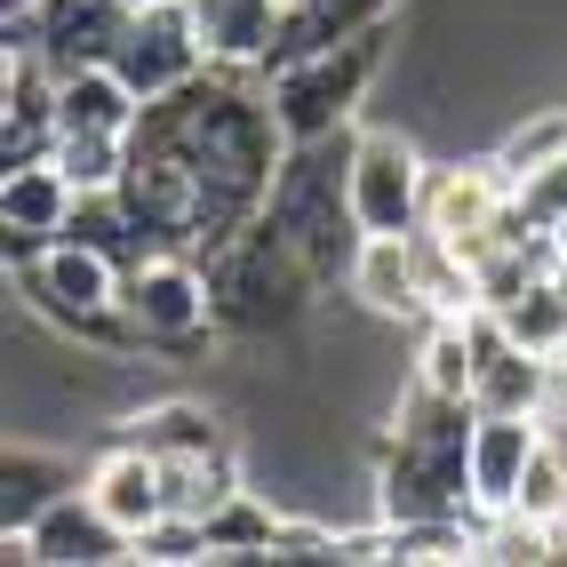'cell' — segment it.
<instances>
[{"label": "cell", "instance_id": "cell-1", "mask_svg": "<svg viewBox=\"0 0 567 567\" xmlns=\"http://www.w3.org/2000/svg\"><path fill=\"white\" fill-rule=\"evenodd\" d=\"M280 144L288 136L272 121V96L256 104L224 81H184L128 128L121 200L153 240H233L272 193Z\"/></svg>", "mask_w": 567, "mask_h": 567}, {"label": "cell", "instance_id": "cell-2", "mask_svg": "<svg viewBox=\"0 0 567 567\" xmlns=\"http://www.w3.org/2000/svg\"><path fill=\"white\" fill-rule=\"evenodd\" d=\"M472 400H447L432 384H415L400 400V432L384 447V472H375V504L384 519H472Z\"/></svg>", "mask_w": 567, "mask_h": 567}, {"label": "cell", "instance_id": "cell-3", "mask_svg": "<svg viewBox=\"0 0 567 567\" xmlns=\"http://www.w3.org/2000/svg\"><path fill=\"white\" fill-rule=\"evenodd\" d=\"M384 41H392V17H375L360 32H344V41H328V49H305L280 81H272V121L288 144H320L336 136L360 112L368 81H375V64H384Z\"/></svg>", "mask_w": 567, "mask_h": 567}, {"label": "cell", "instance_id": "cell-4", "mask_svg": "<svg viewBox=\"0 0 567 567\" xmlns=\"http://www.w3.org/2000/svg\"><path fill=\"white\" fill-rule=\"evenodd\" d=\"M32 296L41 312L72 336H121V264L104 248H81V240H49L41 264H32Z\"/></svg>", "mask_w": 567, "mask_h": 567}, {"label": "cell", "instance_id": "cell-5", "mask_svg": "<svg viewBox=\"0 0 567 567\" xmlns=\"http://www.w3.org/2000/svg\"><path fill=\"white\" fill-rule=\"evenodd\" d=\"M424 193L432 176L400 136H360L344 168V216L360 233H424Z\"/></svg>", "mask_w": 567, "mask_h": 567}, {"label": "cell", "instance_id": "cell-6", "mask_svg": "<svg viewBox=\"0 0 567 567\" xmlns=\"http://www.w3.org/2000/svg\"><path fill=\"white\" fill-rule=\"evenodd\" d=\"M472 344H480L472 408H480V415H544V424H551V400H559V368H567V360L527 352L496 312H472Z\"/></svg>", "mask_w": 567, "mask_h": 567}, {"label": "cell", "instance_id": "cell-7", "mask_svg": "<svg viewBox=\"0 0 567 567\" xmlns=\"http://www.w3.org/2000/svg\"><path fill=\"white\" fill-rule=\"evenodd\" d=\"M112 72H121L144 104H161L184 81H200L208 49H200V32H193V9H184V0H168V9H136L128 32H121V49H112Z\"/></svg>", "mask_w": 567, "mask_h": 567}, {"label": "cell", "instance_id": "cell-8", "mask_svg": "<svg viewBox=\"0 0 567 567\" xmlns=\"http://www.w3.org/2000/svg\"><path fill=\"white\" fill-rule=\"evenodd\" d=\"M512 208V176L504 161H464V168H440L432 176V193H424V233L447 240V248H464L480 264L487 233H496V216Z\"/></svg>", "mask_w": 567, "mask_h": 567}, {"label": "cell", "instance_id": "cell-9", "mask_svg": "<svg viewBox=\"0 0 567 567\" xmlns=\"http://www.w3.org/2000/svg\"><path fill=\"white\" fill-rule=\"evenodd\" d=\"M208 280L176 256H136L121 272V312L136 336H200L208 328Z\"/></svg>", "mask_w": 567, "mask_h": 567}, {"label": "cell", "instance_id": "cell-10", "mask_svg": "<svg viewBox=\"0 0 567 567\" xmlns=\"http://www.w3.org/2000/svg\"><path fill=\"white\" fill-rule=\"evenodd\" d=\"M24 544H32V559H49V567H96V559H136V536L121 519H112L89 487L81 496H56L41 519L24 527Z\"/></svg>", "mask_w": 567, "mask_h": 567}, {"label": "cell", "instance_id": "cell-11", "mask_svg": "<svg viewBox=\"0 0 567 567\" xmlns=\"http://www.w3.org/2000/svg\"><path fill=\"white\" fill-rule=\"evenodd\" d=\"M128 17H136L128 0H41V41H32V56H41L56 81L81 72V64H112Z\"/></svg>", "mask_w": 567, "mask_h": 567}, {"label": "cell", "instance_id": "cell-12", "mask_svg": "<svg viewBox=\"0 0 567 567\" xmlns=\"http://www.w3.org/2000/svg\"><path fill=\"white\" fill-rule=\"evenodd\" d=\"M193 9V32H200V49L208 64H264L280 49V32H288V0H184Z\"/></svg>", "mask_w": 567, "mask_h": 567}, {"label": "cell", "instance_id": "cell-13", "mask_svg": "<svg viewBox=\"0 0 567 567\" xmlns=\"http://www.w3.org/2000/svg\"><path fill=\"white\" fill-rule=\"evenodd\" d=\"M544 447V415H480L472 424V496L480 512H512L527 456Z\"/></svg>", "mask_w": 567, "mask_h": 567}, {"label": "cell", "instance_id": "cell-14", "mask_svg": "<svg viewBox=\"0 0 567 567\" xmlns=\"http://www.w3.org/2000/svg\"><path fill=\"white\" fill-rule=\"evenodd\" d=\"M352 296L368 312H424V256H415V233H360V256H352Z\"/></svg>", "mask_w": 567, "mask_h": 567}, {"label": "cell", "instance_id": "cell-15", "mask_svg": "<svg viewBox=\"0 0 567 567\" xmlns=\"http://www.w3.org/2000/svg\"><path fill=\"white\" fill-rule=\"evenodd\" d=\"M81 487H89V496H96L112 519H121V527H128V536H144V527H153V519L168 512L161 456H153V447H136V440H121L112 456H96V472H89Z\"/></svg>", "mask_w": 567, "mask_h": 567}, {"label": "cell", "instance_id": "cell-16", "mask_svg": "<svg viewBox=\"0 0 567 567\" xmlns=\"http://www.w3.org/2000/svg\"><path fill=\"white\" fill-rule=\"evenodd\" d=\"M72 200H81V184H72L56 161H24V168H9V184H0V224H9L17 240H64Z\"/></svg>", "mask_w": 567, "mask_h": 567}, {"label": "cell", "instance_id": "cell-17", "mask_svg": "<svg viewBox=\"0 0 567 567\" xmlns=\"http://www.w3.org/2000/svg\"><path fill=\"white\" fill-rule=\"evenodd\" d=\"M280 544H288V519L264 512L248 487L208 512V559H280Z\"/></svg>", "mask_w": 567, "mask_h": 567}, {"label": "cell", "instance_id": "cell-18", "mask_svg": "<svg viewBox=\"0 0 567 567\" xmlns=\"http://www.w3.org/2000/svg\"><path fill=\"white\" fill-rule=\"evenodd\" d=\"M136 447H153V456H208V447H224L216 432V415L193 408V400H161V408H144L136 424H128Z\"/></svg>", "mask_w": 567, "mask_h": 567}, {"label": "cell", "instance_id": "cell-19", "mask_svg": "<svg viewBox=\"0 0 567 567\" xmlns=\"http://www.w3.org/2000/svg\"><path fill=\"white\" fill-rule=\"evenodd\" d=\"M496 320L519 336L527 352H544V360H567V296H559V280H551V272H536V280H527V288L512 296V305L496 312Z\"/></svg>", "mask_w": 567, "mask_h": 567}, {"label": "cell", "instance_id": "cell-20", "mask_svg": "<svg viewBox=\"0 0 567 567\" xmlns=\"http://www.w3.org/2000/svg\"><path fill=\"white\" fill-rule=\"evenodd\" d=\"M472 368H480L472 320H432L424 328V352H415V384H432L447 400H472Z\"/></svg>", "mask_w": 567, "mask_h": 567}, {"label": "cell", "instance_id": "cell-21", "mask_svg": "<svg viewBox=\"0 0 567 567\" xmlns=\"http://www.w3.org/2000/svg\"><path fill=\"white\" fill-rule=\"evenodd\" d=\"M81 193H112V184L128 176V136H104V128H64L56 153H49Z\"/></svg>", "mask_w": 567, "mask_h": 567}, {"label": "cell", "instance_id": "cell-22", "mask_svg": "<svg viewBox=\"0 0 567 567\" xmlns=\"http://www.w3.org/2000/svg\"><path fill=\"white\" fill-rule=\"evenodd\" d=\"M0 480H9V527H32V519L56 504L49 480H72V472L56 456H41V447H9V472H0Z\"/></svg>", "mask_w": 567, "mask_h": 567}, {"label": "cell", "instance_id": "cell-23", "mask_svg": "<svg viewBox=\"0 0 567 567\" xmlns=\"http://www.w3.org/2000/svg\"><path fill=\"white\" fill-rule=\"evenodd\" d=\"M512 512H527V519H567V447L544 432V447L527 456V472H519V496H512Z\"/></svg>", "mask_w": 567, "mask_h": 567}, {"label": "cell", "instance_id": "cell-24", "mask_svg": "<svg viewBox=\"0 0 567 567\" xmlns=\"http://www.w3.org/2000/svg\"><path fill=\"white\" fill-rule=\"evenodd\" d=\"M567 153V112H544V121H519L504 144H496V161H504V176L519 184V176H536V168H551Z\"/></svg>", "mask_w": 567, "mask_h": 567}, {"label": "cell", "instance_id": "cell-25", "mask_svg": "<svg viewBox=\"0 0 567 567\" xmlns=\"http://www.w3.org/2000/svg\"><path fill=\"white\" fill-rule=\"evenodd\" d=\"M512 200H519V216L551 240V224L567 216V153H559L551 168H536V176H519V184H512Z\"/></svg>", "mask_w": 567, "mask_h": 567}, {"label": "cell", "instance_id": "cell-26", "mask_svg": "<svg viewBox=\"0 0 567 567\" xmlns=\"http://www.w3.org/2000/svg\"><path fill=\"white\" fill-rule=\"evenodd\" d=\"M551 256H567V216H559V224H551Z\"/></svg>", "mask_w": 567, "mask_h": 567}, {"label": "cell", "instance_id": "cell-27", "mask_svg": "<svg viewBox=\"0 0 567 567\" xmlns=\"http://www.w3.org/2000/svg\"><path fill=\"white\" fill-rule=\"evenodd\" d=\"M551 280H559V296H567V256H551Z\"/></svg>", "mask_w": 567, "mask_h": 567}, {"label": "cell", "instance_id": "cell-28", "mask_svg": "<svg viewBox=\"0 0 567 567\" xmlns=\"http://www.w3.org/2000/svg\"><path fill=\"white\" fill-rule=\"evenodd\" d=\"M128 9H168V0H128Z\"/></svg>", "mask_w": 567, "mask_h": 567}]
</instances>
